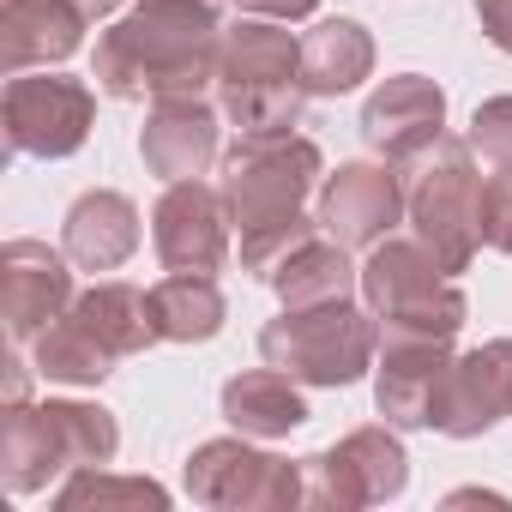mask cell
Instances as JSON below:
<instances>
[{
  "instance_id": "6da1fadb",
  "label": "cell",
  "mask_w": 512,
  "mask_h": 512,
  "mask_svg": "<svg viewBox=\"0 0 512 512\" xmlns=\"http://www.w3.org/2000/svg\"><path fill=\"white\" fill-rule=\"evenodd\" d=\"M217 55L223 25L211 0H139L97 37L91 79L115 103L205 97V85H217Z\"/></svg>"
},
{
  "instance_id": "7a4b0ae2",
  "label": "cell",
  "mask_w": 512,
  "mask_h": 512,
  "mask_svg": "<svg viewBox=\"0 0 512 512\" xmlns=\"http://www.w3.org/2000/svg\"><path fill=\"white\" fill-rule=\"evenodd\" d=\"M217 97H223V115L241 133H284V127H296V115L308 103L302 37H290L278 19H253V13L223 25Z\"/></svg>"
},
{
  "instance_id": "3957f363",
  "label": "cell",
  "mask_w": 512,
  "mask_h": 512,
  "mask_svg": "<svg viewBox=\"0 0 512 512\" xmlns=\"http://www.w3.org/2000/svg\"><path fill=\"white\" fill-rule=\"evenodd\" d=\"M362 302L380 320V338H458L470 320L464 290L422 241H380L362 266Z\"/></svg>"
},
{
  "instance_id": "277c9868",
  "label": "cell",
  "mask_w": 512,
  "mask_h": 512,
  "mask_svg": "<svg viewBox=\"0 0 512 512\" xmlns=\"http://www.w3.org/2000/svg\"><path fill=\"white\" fill-rule=\"evenodd\" d=\"M380 350V320L362 314L356 302H326V308H284L260 332V356L302 386H356L374 368Z\"/></svg>"
},
{
  "instance_id": "5b68a950",
  "label": "cell",
  "mask_w": 512,
  "mask_h": 512,
  "mask_svg": "<svg viewBox=\"0 0 512 512\" xmlns=\"http://www.w3.org/2000/svg\"><path fill=\"white\" fill-rule=\"evenodd\" d=\"M404 217L416 223V241L434 253V260L458 278L470 272L476 260V169H470V139H452L440 133L416 169H410V187H404Z\"/></svg>"
},
{
  "instance_id": "8992f818",
  "label": "cell",
  "mask_w": 512,
  "mask_h": 512,
  "mask_svg": "<svg viewBox=\"0 0 512 512\" xmlns=\"http://www.w3.org/2000/svg\"><path fill=\"white\" fill-rule=\"evenodd\" d=\"M314 181H320V145L284 127V133H241L223 151V187L217 193L229 205V223L247 229V223L302 211Z\"/></svg>"
},
{
  "instance_id": "52a82bcc",
  "label": "cell",
  "mask_w": 512,
  "mask_h": 512,
  "mask_svg": "<svg viewBox=\"0 0 512 512\" xmlns=\"http://www.w3.org/2000/svg\"><path fill=\"white\" fill-rule=\"evenodd\" d=\"M181 482L211 512H290V506H302V458L290 464L278 452H260V446H247V434L193 446V458L181 464Z\"/></svg>"
},
{
  "instance_id": "ba28073f",
  "label": "cell",
  "mask_w": 512,
  "mask_h": 512,
  "mask_svg": "<svg viewBox=\"0 0 512 512\" xmlns=\"http://www.w3.org/2000/svg\"><path fill=\"white\" fill-rule=\"evenodd\" d=\"M410 488V458L404 440L386 428H356L338 446L302 458V506H326V512H362V506H386Z\"/></svg>"
},
{
  "instance_id": "9c48e42d",
  "label": "cell",
  "mask_w": 512,
  "mask_h": 512,
  "mask_svg": "<svg viewBox=\"0 0 512 512\" xmlns=\"http://www.w3.org/2000/svg\"><path fill=\"white\" fill-rule=\"evenodd\" d=\"M91 121H97V97L85 79L13 73L7 97H0L7 151H19V157H73L91 139Z\"/></svg>"
},
{
  "instance_id": "30bf717a",
  "label": "cell",
  "mask_w": 512,
  "mask_h": 512,
  "mask_svg": "<svg viewBox=\"0 0 512 512\" xmlns=\"http://www.w3.org/2000/svg\"><path fill=\"white\" fill-rule=\"evenodd\" d=\"M67 247L55 253L49 241H7L0 247V320H7L13 344H37V332H49L79 296H73V272H67Z\"/></svg>"
},
{
  "instance_id": "8fae6325",
  "label": "cell",
  "mask_w": 512,
  "mask_h": 512,
  "mask_svg": "<svg viewBox=\"0 0 512 512\" xmlns=\"http://www.w3.org/2000/svg\"><path fill=\"white\" fill-rule=\"evenodd\" d=\"M151 247L163 272L217 278L229 260V205L205 181H169V193L151 211Z\"/></svg>"
},
{
  "instance_id": "7c38bea8",
  "label": "cell",
  "mask_w": 512,
  "mask_h": 512,
  "mask_svg": "<svg viewBox=\"0 0 512 512\" xmlns=\"http://www.w3.org/2000/svg\"><path fill=\"white\" fill-rule=\"evenodd\" d=\"M506 386H512V338H494L482 350H464L452 356V368L440 374V392H434V422L446 440H476L488 434L506 410Z\"/></svg>"
},
{
  "instance_id": "4fadbf2b",
  "label": "cell",
  "mask_w": 512,
  "mask_h": 512,
  "mask_svg": "<svg viewBox=\"0 0 512 512\" xmlns=\"http://www.w3.org/2000/svg\"><path fill=\"white\" fill-rule=\"evenodd\" d=\"M404 217V181L386 163H338L320 181V229L344 247H380Z\"/></svg>"
},
{
  "instance_id": "5bb4252c",
  "label": "cell",
  "mask_w": 512,
  "mask_h": 512,
  "mask_svg": "<svg viewBox=\"0 0 512 512\" xmlns=\"http://www.w3.org/2000/svg\"><path fill=\"white\" fill-rule=\"evenodd\" d=\"M440 133H446V91L422 73H398L362 103V139L386 163H416Z\"/></svg>"
},
{
  "instance_id": "9a60e30c",
  "label": "cell",
  "mask_w": 512,
  "mask_h": 512,
  "mask_svg": "<svg viewBox=\"0 0 512 512\" xmlns=\"http://www.w3.org/2000/svg\"><path fill=\"white\" fill-rule=\"evenodd\" d=\"M446 368H452V338H386L374 362V410L392 428H428Z\"/></svg>"
},
{
  "instance_id": "2e32d148",
  "label": "cell",
  "mask_w": 512,
  "mask_h": 512,
  "mask_svg": "<svg viewBox=\"0 0 512 512\" xmlns=\"http://www.w3.org/2000/svg\"><path fill=\"white\" fill-rule=\"evenodd\" d=\"M139 157L157 181H199L217 163V115L199 97L151 103V115L139 127Z\"/></svg>"
},
{
  "instance_id": "e0dca14e",
  "label": "cell",
  "mask_w": 512,
  "mask_h": 512,
  "mask_svg": "<svg viewBox=\"0 0 512 512\" xmlns=\"http://www.w3.org/2000/svg\"><path fill=\"white\" fill-rule=\"evenodd\" d=\"M61 247L79 272H115L133 260L139 247V205L115 187H91L67 205V223H61Z\"/></svg>"
},
{
  "instance_id": "ac0fdd59",
  "label": "cell",
  "mask_w": 512,
  "mask_h": 512,
  "mask_svg": "<svg viewBox=\"0 0 512 512\" xmlns=\"http://www.w3.org/2000/svg\"><path fill=\"white\" fill-rule=\"evenodd\" d=\"M85 43V19L67 0H0V67L31 73V67H55Z\"/></svg>"
},
{
  "instance_id": "d6986e66",
  "label": "cell",
  "mask_w": 512,
  "mask_h": 512,
  "mask_svg": "<svg viewBox=\"0 0 512 512\" xmlns=\"http://www.w3.org/2000/svg\"><path fill=\"white\" fill-rule=\"evenodd\" d=\"M223 422L247 440H284L308 422V398H302V380L284 374V368H253V374H235L223 386Z\"/></svg>"
},
{
  "instance_id": "ffe728a7",
  "label": "cell",
  "mask_w": 512,
  "mask_h": 512,
  "mask_svg": "<svg viewBox=\"0 0 512 512\" xmlns=\"http://www.w3.org/2000/svg\"><path fill=\"white\" fill-rule=\"evenodd\" d=\"M374 73V37L356 19H320L302 37V85L308 97H344Z\"/></svg>"
},
{
  "instance_id": "44dd1931",
  "label": "cell",
  "mask_w": 512,
  "mask_h": 512,
  "mask_svg": "<svg viewBox=\"0 0 512 512\" xmlns=\"http://www.w3.org/2000/svg\"><path fill=\"white\" fill-rule=\"evenodd\" d=\"M67 314H73L109 356H139V350L163 344V338H157V320H151V290H133V284H97V290H85Z\"/></svg>"
},
{
  "instance_id": "7402d4cb",
  "label": "cell",
  "mask_w": 512,
  "mask_h": 512,
  "mask_svg": "<svg viewBox=\"0 0 512 512\" xmlns=\"http://www.w3.org/2000/svg\"><path fill=\"white\" fill-rule=\"evenodd\" d=\"M151 320H157L163 344H211L229 320V302H223L217 278L169 272L163 284H151Z\"/></svg>"
},
{
  "instance_id": "603a6c76",
  "label": "cell",
  "mask_w": 512,
  "mask_h": 512,
  "mask_svg": "<svg viewBox=\"0 0 512 512\" xmlns=\"http://www.w3.org/2000/svg\"><path fill=\"white\" fill-rule=\"evenodd\" d=\"M43 410V428H49V446H55V464L61 470H97L121 452V428L103 404H79V398H49L37 404Z\"/></svg>"
},
{
  "instance_id": "cb8c5ba5",
  "label": "cell",
  "mask_w": 512,
  "mask_h": 512,
  "mask_svg": "<svg viewBox=\"0 0 512 512\" xmlns=\"http://www.w3.org/2000/svg\"><path fill=\"white\" fill-rule=\"evenodd\" d=\"M272 290L284 296V308H326V302H350L362 290V272L350 266L344 241H308L296 260L272 278Z\"/></svg>"
},
{
  "instance_id": "d4e9b609",
  "label": "cell",
  "mask_w": 512,
  "mask_h": 512,
  "mask_svg": "<svg viewBox=\"0 0 512 512\" xmlns=\"http://www.w3.org/2000/svg\"><path fill=\"white\" fill-rule=\"evenodd\" d=\"M55 476H61V464H55L43 410L37 404H7V422H0V482L13 494H37Z\"/></svg>"
},
{
  "instance_id": "484cf974",
  "label": "cell",
  "mask_w": 512,
  "mask_h": 512,
  "mask_svg": "<svg viewBox=\"0 0 512 512\" xmlns=\"http://www.w3.org/2000/svg\"><path fill=\"white\" fill-rule=\"evenodd\" d=\"M31 362H37V374L43 380H55V386H103L109 374H115V362L121 356H109L73 314H61L49 332H37V344H31Z\"/></svg>"
},
{
  "instance_id": "4316f807",
  "label": "cell",
  "mask_w": 512,
  "mask_h": 512,
  "mask_svg": "<svg viewBox=\"0 0 512 512\" xmlns=\"http://www.w3.org/2000/svg\"><path fill=\"white\" fill-rule=\"evenodd\" d=\"M55 506L61 512H109V506H151V512H163L169 506V488L151 482V476H109L97 464V470H73L55 488Z\"/></svg>"
},
{
  "instance_id": "83f0119b",
  "label": "cell",
  "mask_w": 512,
  "mask_h": 512,
  "mask_svg": "<svg viewBox=\"0 0 512 512\" xmlns=\"http://www.w3.org/2000/svg\"><path fill=\"white\" fill-rule=\"evenodd\" d=\"M314 229H320V217H302V211L247 223V229H241V272H253L260 284H272V278L296 260V253L314 241Z\"/></svg>"
},
{
  "instance_id": "f1b7e54d",
  "label": "cell",
  "mask_w": 512,
  "mask_h": 512,
  "mask_svg": "<svg viewBox=\"0 0 512 512\" xmlns=\"http://www.w3.org/2000/svg\"><path fill=\"white\" fill-rule=\"evenodd\" d=\"M476 235L488 253H512V163L476 181Z\"/></svg>"
},
{
  "instance_id": "f546056e",
  "label": "cell",
  "mask_w": 512,
  "mask_h": 512,
  "mask_svg": "<svg viewBox=\"0 0 512 512\" xmlns=\"http://www.w3.org/2000/svg\"><path fill=\"white\" fill-rule=\"evenodd\" d=\"M470 151H482L494 163H512V97L476 103V115H470Z\"/></svg>"
},
{
  "instance_id": "4dcf8cb0",
  "label": "cell",
  "mask_w": 512,
  "mask_h": 512,
  "mask_svg": "<svg viewBox=\"0 0 512 512\" xmlns=\"http://www.w3.org/2000/svg\"><path fill=\"white\" fill-rule=\"evenodd\" d=\"M476 7V19H482V37L500 49V55H512V0H470Z\"/></svg>"
},
{
  "instance_id": "1f68e13d",
  "label": "cell",
  "mask_w": 512,
  "mask_h": 512,
  "mask_svg": "<svg viewBox=\"0 0 512 512\" xmlns=\"http://www.w3.org/2000/svg\"><path fill=\"white\" fill-rule=\"evenodd\" d=\"M314 7H320V0H247L253 19H278V25H296V19H308Z\"/></svg>"
},
{
  "instance_id": "d6a6232c",
  "label": "cell",
  "mask_w": 512,
  "mask_h": 512,
  "mask_svg": "<svg viewBox=\"0 0 512 512\" xmlns=\"http://www.w3.org/2000/svg\"><path fill=\"white\" fill-rule=\"evenodd\" d=\"M31 374H37V362L25 368L19 356H7V404H25L31 398Z\"/></svg>"
},
{
  "instance_id": "836d02e7",
  "label": "cell",
  "mask_w": 512,
  "mask_h": 512,
  "mask_svg": "<svg viewBox=\"0 0 512 512\" xmlns=\"http://www.w3.org/2000/svg\"><path fill=\"white\" fill-rule=\"evenodd\" d=\"M67 7H73V13H79L85 25H103V19H109V13L121 7V0H67Z\"/></svg>"
},
{
  "instance_id": "e575fe53",
  "label": "cell",
  "mask_w": 512,
  "mask_h": 512,
  "mask_svg": "<svg viewBox=\"0 0 512 512\" xmlns=\"http://www.w3.org/2000/svg\"><path fill=\"white\" fill-rule=\"evenodd\" d=\"M506 410H512V386H506Z\"/></svg>"
},
{
  "instance_id": "d590c367",
  "label": "cell",
  "mask_w": 512,
  "mask_h": 512,
  "mask_svg": "<svg viewBox=\"0 0 512 512\" xmlns=\"http://www.w3.org/2000/svg\"><path fill=\"white\" fill-rule=\"evenodd\" d=\"M235 7H247V0H235Z\"/></svg>"
}]
</instances>
